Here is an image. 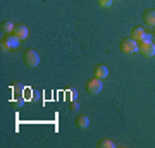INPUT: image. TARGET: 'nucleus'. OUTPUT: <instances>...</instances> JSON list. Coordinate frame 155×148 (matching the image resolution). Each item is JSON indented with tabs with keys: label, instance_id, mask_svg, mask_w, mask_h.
I'll return each instance as SVG.
<instances>
[{
	"label": "nucleus",
	"instance_id": "obj_1",
	"mask_svg": "<svg viewBox=\"0 0 155 148\" xmlns=\"http://www.w3.org/2000/svg\"><path fill=\"white\" fill-rule=\"evenodd\" d=\"M121 50L124 52V54H136V52L140 50V45H138L136 40H133L131 36H129V38H124L121 41Z\"/></svg>",
	"mask_w": 155,
	"mask_h": 148
},
{
	"label": "nucleus",
	"instance_id": "obj_2",
	"mask_svg": "<svg viewBox=\"0 0 155 148\" xmlns=\"http://www.w3.org/2000/svg\"><path fill=\"white\" fill-rule=\"evenodd\" d=\"M102 88H104V83H102V79H98V77H93V79L86 81V91H88L90 95H98L100 91H102Z\"/></svg>",
	"mask_w": 155,
	"mask_h": 148
},
{
	"label": "nucleus",
	"instance_id": "obj_3",
	"mask_svg": "<svg viewBox=\"0 0 155 148\" xmlns=\"http://www.w3.org/2000/svg\"><path fill=\"white\" fill-rule=\"evenodd\" d=\"M24 62L28 67H36L40 64V55L36 50H26L24 52Z\"/></svg>",
	"mask_w": 155,
	"mask_h": 148
},
{
	"label": "nucleus",
	"instance_id": "obj_4",
	"mask_svg": "<svg viewBox=\"0 0 155 148\" xmlns=\"http://www.w3.org/2000/svg\"><path fill=\"white\" fill-rule=\"evenodd\" d=\"M140 52H141L145 57H153L155 55V43L153 41H141Z\"/></svg>",
	"mask_w": 155,
	"mask_h": 148
},
{
	"label": "nucleus",
	"instance_id": "obj_5",
	"mask_svg": "<svg viewBox=\"0 0 155 148\" xmlns=\"http://www.w3.org/2000/svg\"><path fill=\"white\" fill-rule=\"evenodd\" d=\"M14 35H16L19 40H26L28 38V28L24 26V24H17L14 28Z\"/></svg>",
	"mask_w": 155,
	"mask_h": 148
},
{
	"label": "nucleus",
	"instance_id": "obj_6",
	"mask_svg": "<svg viewBox=\"0 0 155 148\" xmlns=\"http://www.w3.org/2000/svg\"><path fill=\"white\" fill-rule=\"evenodd\" d=\"M93 74H95V77H98V79H105V77L109 76V69H107V66H97L93 69Z\"/></svg>",
	"mask_w": 155,
	"mask_h": 148
},
{
	"label": "nucleus",
	"instance_id": "obj_7",
	"mask_svg": "<svg viewBox=\"0 0 155 148\" xmlns=\"http://www.w3.org/2000/svg\"><path fill=\"white\" fill-rule=\"evenodd\" d=\"M145 35H147V33H145L143 28H141V26H136V28H133V31H131V38L136 40V41H141Z\"/></svg>",
	"mask_w": 155,
	"mask_h": 148
},
{
	"label": "nucleus",
	"instance_id": "obj_8",
	"mask_svg": "<svg viewBox=\"0 0 155 148\" xmlns=\"http://www.w3.org/2000/svg\"><path fill=\"white\" fill-rule=\"evenodd\" d=\"M5 41L9 43V47H11V48H17V47H19V43H21V40L17 38L14 33H9V35H7V36H5Z\"/></svg>",
	"mask_w": 155,
	"mask_h": 148
},
{
	"label": "nucleus",
	"instance_id": "obj_9",
	"mask_svg": "<svg viewBox=\"0 0 155 148\" xmlns=\"http://www.w3.org/2000/svg\"><path fill=\"white\" fill-rule=\"evenodd\" d=\"M143 19H145V24L155 28V11H147L143 14Z\"/></svg>",
	"mask_w": 155,
	"mask_h": 148
},
{
	"label": "nucleus",
	"instance_id": "obj_10",
	"mask_svg": "<svg viewBox=\"0 0 155 148\" xmlns=\"http://www.w3.org/2000/svg\"><path fill=\"white\" fill-rule=\"evenodd\" d=\"M74 124H76V127H79V129H86V127L90 126V119L86 115H79Z\"/></svg>",
	"mask_w": 155,
	"mask_h": 148
},
{
	"label": "nucleus",
	"instance_id": "obj_11",
	"mask_svg": "<svg viewBox=\"0 0 155 148\" xmlns=\"http://www.w3.org/2000/svg\"><path fill=\"white\" fill-rule=\"evenodd\" d=\"M0 28H2V31H4V33H14V24H12L11 21H5V22H2V24H0Z\"/></svg>",
	"mask_w": 155,
	"mask_h": 148
},
{
	"label": "nucleus",
	"instance_id": "obj_12",
	"mask_svg": "<svg viewBox=\"0 0 155 148\" xmlns=\"http://www.w3.org/2000/svg\"><path fill=\"white\" fill-rule=\"evenodd\" d=\"M98 148H114L116 146V143L112 141V140H102V141H98V145H97Z\"/></svg>",
	"mask_w": 155,
	"mask_h": 148
},
{
	"label": "nucleus",
	"instance_id": "obj_13",
	"mask_svg": "<svg viewBox=\"0 0 155 148\" xmlns=\"http://www.w3.org/2000/svg\"><path fill=\"white\" fill-rule=\"evenodd\" d=\"M112 2H114V0H98L100 7H104V9H109V7L112 5Z\"/></svg>",
	"mask_w": 155,
	"mask_h": 148
},
{
	"label": "nucleus",
	"instance_id": "obj_14",
	"mask_svg": "<svg viewBox=\"0 0 155 148\" xmlns=\"http://www.w3.org/2000/svg\"><path fill=\"white\" fill-rule=\"evenodd\" d=\"M0 48H2V52H9V50H11V47H9V43L5 41V38H2V41H0Z\"/></svg>",
	"mask_w": 155,
	"mask_h": 148
},
{
	"label": "nucleus",
	"instance_id": "obj_15",
	"mask_svg": "<svg viewBox=\"0 0 155 148\" xmlns=\"http://www.w3.org/2000/svg\"><path fill=\"white\" fill-rule=\"evenodd\" d=\"M76 98H78V91H76V90H72V91H71V102H74Z\"/></svg>",
	"mask_w": 155,
	"mask_h": 148
},
{
	"label": "nucleus",
	"instance_id": "obj_16",
	"mask_svg": "<svg viewBox=\"0 0 155 148\" xmlns=\"http://www.w3.org/2000/svg\"><path fill=\"white\" fill-rule=\"evenodd\" d=\"M71 109H72V110H78V109H79V104H78L76 100H74V102H71Z\"/></svg>",
	"mask_w": 155,
	"mask_h": 148
},
{
	"label": "nucleus",
	"instance_id": "obj_17",
	"mask_svg": "<svg viewBox=\"0 0 155 148\" xmlns=\"http://www.w3.org/2000/svg\"><path fill=\"white\" fill-rule=\"evenodd\" d=\"M153 36H155V28H153Z\"/></svg>",
	"mask_w": 155,
	"mask_h": 148
}]
</instances>
